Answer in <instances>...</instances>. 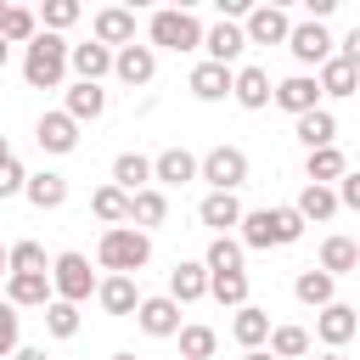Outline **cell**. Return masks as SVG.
Listing matches in <instances>:
<instances>
[{
	"label": "cell",
	"mask_w": 360,
	"mask_h": 360,
	"mask_svg": "<svg viewBox=\"0 0 360 360\" xmlns=\"http://www.w3.org/2000/svg\"><path fill=\"white\" fill-rule=\"evenodd\" d=\"M68 56H73V45H68L62 34H45V28H39V39L22 51V79H28V90H56V84L68 79Z\"/></svg>",
	"instance_id": "1"
},
{
	"label": "cell",
	"mask_w": 360,
	"mask_h": 360,
	"mask_svg": "<svg viewBox=\"0 0 360 360\" xmlns=\"http://www.w3.org/2000/svg\"><path fill=\"white\" fill-rule=\"evenodd\" d=\"M146 259H152V236L135 231V225H112V231H101V242H96V264L112 270V276H135Z\"/></svg>",
	"instance_id": "2"
},
{
	"label": "cell",
	"mask_w": 360,
	"mask_h": 360,
	"mask_svg": "<svg viewBox=\"0 0 360 360\" xmlns=\"http://www.w3.org/2000/svg\"><path fill=\"white\" fill-rule=\"evenodd\" d=\"M51 287H56V298H62V304H84V298H90L101 281H96L90 259L68 248V253H56V259H51Z\"/></svg>",
	"instance_id": "3"
},
{
	"label": "cell",
	"mask_w": 360,
	"mask_h": 360,
	"mask_svg": "<svg viewBox=\"0 0 360 360\" xmlns=\"http://www.w3.org/2000/svg\"><path fill=\"white\" fill-rule=\"evenodd\" d=\"M146 34H152V45H163V51H197V45H202V22H197L191 11H152Z\"/></svg>",
	"instance_id": "4"
},
{
	"label": "cell",
	"mask_w": 360,
	"mask_h": 360,
	"mask_svg": "<svg viewBox=\"0 0 360 360\" xmlns=\"http://www.w3.org/2000/svg\"><path fill=\"white\" fill-rule=\"evenodd\" d=\"M287 51H292L304 68H326V62L338 56V39H332L321 22H292V39H287Z\"/></svg>",
	"instance_id": "5"
},
{
	"label": "cell",
	"mask_w": 360,
	"mask_h": 360,
	"mask_svg": "<svg viewBox=\"0 0 360 360\" xmlns=\"http://www.w3.org/2000/svg\"><path fill=\"white\" fill-rule=\"evenodd\" d=\"M202 180H208L214 191H236V186L248 180V152H242V146H214V152L202 158Z\"/></svg>",
	"instance_id": "6"
},
{
	"label": "cell",
	"mask_w": 360,
	"mask_h": 360,
	"mask_svg": "<svg viewBox=\"0 0 360 360\" xmlns=\"http://www.w3.org/2000/svg\"><path fill=\"white\" fill-rule=\"evenodd\" d=\"M242 34H248V45H287L292 39V22H287L281 6H253L248 22H242Z\"/></svg>",
	"instance_id": "7"
},
{
	"label": "cell",
	"mask_w": 360,
	"mask_h": 360,
	"mask_svg": "<svg viewBox=\"0 0 360 360\" xmlns=\"http://www.w3.org/2000/svg\"><path fill=\"white\" fill-rule=\"evenodd\" d=\"M276 107L292 112V118L315 112V107H321V79H309V73H287V79L276 84Z\"/></svg>",
	"instance_id": "8"
},
{
	"label": "cell",
	"mask_w": 360,
	"mask_h": 360,
	"mask_svg": "<svg viewBox=\"0 0 360 360\" xmlns=\"http://www.w3.org/2000/svg\"><path fill=\"white\" fill-rule=\"evenodd\" d=\"M135 321H141V332H146V338H180V304H174L169 292H158V298H141Z\"/></svg>",
	"instance_id": "9"
},
{
	"label": "cell",
	"mask_w": 360,
	"mask_h": 360,
	"mask_svg": "<svg viewBox=\"0 0 360 360\" xmlns=\"http://www.w3.org/2000/svg\"><path fill=\"white\" fill-rule=\"evenodd\" d=\"M354 332H360V309H354V304H326V309L315 315V338H321L326 349H343Z\"/></svg>",
	"instance_id": "10"
},
{
	"label": "cell",
	"mask_w": 360,
	"mask_h": 360,
	"mask_svg": "<svg viewBox=\"0 0 360 360\" xmlns=\"http://www.w3.org/2000/svg\"><path fill=\"white\" fill-rule=\"evenodd\" d=\"M152 180L158 186H186V180H202V158H191L186 146H169L152 158Z\"/></svg>",
	"instance_id": "11"
},
{
	"label": "cell",
	"mask_w": 360,
	"mask_h": 360,
	"mask_svg": "<svg viewBox=\"0 0 360 360\" xmlns=\"http://www.w3.org/2000/svg\"><path fill=\"white\" fill-rule=\"evenodd\" d=\"M186 84H191V96H197V101H225V96L236 90V68H219V62H197Z\"/></svg>",
	"instance_id": "12"
},
{
	"label": "cell",
	"mask_w": 360,
	"mask_h": 360,
	"mask_svg": "<svg viewBox=\"0 0 360 360\" xmlns=\"http://www.w3.org/2000/svg\"><path fill=\"white\" fill-rule=\"evenodd\" d=\"M197 219H202L214 236H231V225H242V202H236V191H208V197L197 202Z\"/></svg>",
	"instance_id": "13"
},
{
	"label": "cell",
	"mask_w": 360,
	"mask_h": 360,
	"mask_svg": "<svg viewBox=\"0 0 360 360\" xmlns=\"http://www.w3.org/2000/svg\"><path fill=\"white\" fill-rule=\"evenodd\" d=\"M112 56H118V51H107V45H96V39H84V45H73V56H68V68L79 73V84H101V79L112 73Z\"/></svg>",
	"instance_id": "14"
},
{
	"label": "cell",
	"mask_w": 360,
	"mask_h": 360,
	"mask_svg": "<svg viewBox=\"0 0 360 360\" xmlns=\"http://www.w3.org/2000/svg\"><path fill=\"white\" fill-rule=\"evenodd\" d=\"M169 298H174V304H197V298H208V264L180 259V264L169 270Z\"/></svg>",
	"instance_id": "15"
},
{
	"label": "cell",
	"mask_w": 360,
	"mask_h": 360,
	"mask_svg": "<svg viewBox=\"0 0 360 360\" xmlns=\"http://www.w3.org/2000/svg\"><path fill=\"white\" fill-rule=\"evenodd\" d=\"M96 45H135V11H124V6H107V11H96Z\"/></svg>",
	"instance_id": "16"
},
{
	"label": "cell",
	"mask_w": 360,
	"mask_h": 360,
	"mask_svg": "<svg viewBox=\"0 0 360 360\" xmlns=\"http://www.w3.org/2000/svg\"><path fill=\"white\" fill-rule=\"evenodd\" d=\"M202 51H208V62H219V68H231L242 51H248V34L236 28V22H214L208 34H202Z\"/></svg>",
	"instance_id": "17"
},
{
	"label": "cell",
	"mask_w": 360,
	"mask_h": 360,
	"mask_svg": "<svg viewBox=\"0 0 360 360\" xmlns=\"http://www.w3.org/2000/svg\"><path fill=\"white\" fill-rule=\"evenodd\" d=\"M112 73L135 90V84H152V73H158V56H152V45H124L118 56H112Z\"/></svg>",
	"instance_id": "18"
},
{
	"label": "cell",
	"mask_w": 360,
	"mask_h": 360,
	"mask_svg": "<svg viewBox=\"0 0 360 360\" xmlns=\"http://www.w3.org/2000/svg\"><path fill=\"white\" fill-rule=\"evenodd\" d=\"M236 107H248V112H259V107H270L276 101V84H270V73L264 68H236Z\"/></svg>",
	"instance_id": "19"
},
{
	"label": "cell",
	"mask_w": 360,
	"mask_h": 360,
	"mask_svg": "<svg viewBox=\"0 0 360 360\" xmlns=\"http://www.w3.org/2000/svg\"><path fill=\"white\" fill-rule=\"evenodd\" d=\"M34 141H39L45 152H56V158H62V152H73V146H79V124H73L68 112H45V118L34 124Z\"/></svg>",
	"instance_id": "20"
},
{
	"label": "cell",
	"mask_w": 360,
	"mask_h": 360,
	"mask_svg": "<svg viewBox=\"0 0 360 360\" xmlns=\"http://www.w3.org/2000/svg\"><path fill=\"white\" fill-rule=\"evenodd\" d=\"M321 270L338 281V276H360V242L354 236H326L321 242Z\"/></svg>",
	"instance_id": "21"
},
{
	"label": "cell",
	"mask_w": 360,
	"mask_h": 360,
	"mask_svg": "<svg viewBox=\"0 0 360 360\" xmlns=\"http://www.w3.org/2000/svg\"><path fill=\"white\" fill-rule=\"evenodd\" d=\"M270 332H276V326H270V315H264L259 304H242V309H236V321H231V338L242 343V354H248V349H264V343H270Z\"/></svg>",
	"instance_id": "22"
},
{
	"label": "cell",
	"mask_w": 360,
	"mask_h": 360,
	"mask_svg": "<svg viewBox=\"0 0 360 360\" xmlns=\"http://www.w3.org/2000/svg\"><path fill=\"white\" fill-rule=\"evenodd\" d=\"M96 304H101L107 315H135V309H141V292H135V276H107V281L96 287Z\"/></svg>",
	"instance_id": "23"
},
{
	"label": "cell",
	"mask_w": 360,
	"mask_h": 360,
	"mask_svg": "<svg viewBox=\"0 0 360 360\" xmlns=\"http://www.w3.org/2000/svg\"><path fill=\"white\" fill-rule=\"evenodd\" d=\"M292 292H298V304H309V309H326V304H338L332 292H338V281L321 270V264H309V270H298V281H292Z\"/></svg>",
	"instance_id": "24"
},
{
	"label": "cell",
	"mask_w": 360,
	"mask_h": 360,
	"mask_svg": "<svg viewBox=\"0 0 360 360\" xmlns=\"http://www.w3.org/2000/svg\"><path fill=\"white\" fill-rule=\"evenodd\" d=\"M51 298H56L51 276H11V281H6V304H17V309H34V304L45 309Z\"/></svg>",
	"instance_id": "25"
},
{
	"label": "cell",
	"mask_w": 360,
	"mask_h": 360,
	"mask_svg": "<svg viewBox=\"0 0 360 360\" xmlns=\"http://www.w3.org/2000/svg\"><path fill=\"white\" fill-rule=\"evenodd\" d=\"M298 141H304V152H321V146H338V118H332L326 107H315V112H304V118H298Z\"/></svg>",
	"instance_id": "26"
},
{
	"label": "cell",
	"mask_w": 360,
	"mask_h": 360,
	"mask_svg": "<svg viewBox=\"0 0 360 360\" xmlns=\"http://www.w3.org/2000/svg\"><path fill=\"white\" fill-rule=\"evenodd\" d=\"M304 174H309V186H338V180L349 174V158H343L338 146H321V152L304 158Z\"/></svg>",
	"instance_id": "27"
},
{
	"label": "cell",
	"mask_w": 360,
	"mask_h": 360,
	"mask_svg": "<svg viewBox=\"0 0 360 360\" xmlns=\"http://www.w3.org/2000/svg\"><path fill=\"white\" fill-rule=\"evenodd\" d=\"M112 186L118 191H146L152 186V158H141V152H118V163H112Z\"/></svg>",
	"instance_id": "28"
},
{
	"label": "cell",
	"mask_w": 360,
	"mask_h": 360,
	"mask_svg": "<svg viewBox=\"0 0 360 360\" xmlns=\"http://www.w3.org/2000/svg\"><path fill=\"white\" fill-rule=\"evenodd\" d=\"M163 219H169V197H163L158 186H146V191L129 197V225H135V231H152V225H163Z\"/></svg>",
	"instance_id": "29"
},
{
	"label": "cell",
	"mask_w": 360,
	"mask_h": 360,
	"mask_svg": "<svg viewBox=\"0 0 360 360\" xmlns=\"http://www.w3.org/2000/svg\"><path fill=\"white\" fill-rule=\"evenodd\" d=\"M242 248H253V253L281 248V236H276V208H253V214H242Z\"/></svg>",
	"instance_id": "30"
},
{
	"label": "cell",
	"mask_w": 360,
	"mask_h": 360,
	"mask_svg": "<svg viewBox=\"0 0 360 360\" xmlns=\"http://www.w3.org/2000/svg\"><path fill=\"white\" fill-rule=\"evenodd\" d=\"M73 124H84V118H101L107 112V90L101 84H68V107H62Z\"/></svg>",
	"instance_id": "31"
},
{
	"label": "cell",
	"mask_w": 360,
	"mask_h": 360,
	"mask_svg": "<svg viewBox=\"0 0 360 360\" xmlns=\"http://www.w3.org/2000/svg\"><path fill=\"white\" fill-rule=\"evenodd\" d=\"M22 197H28L39 214H45V208H62V202H68V180L51 174V169H45V174H28V191H22Z\"/></svg>",
	"instance_id": "32"
},
{
	"label": "cell",
	"mask_w": 360,
	"mask_h": 360,
	"mask_svg": "<svg viewBox=\"0 0 360 360\" xmlns=\"http://www.w3.org/2000/svg\"><path fill=\"white\" fill-rule=\"evenodd\" d=\"M292 208H298V214H304V225H309V219H332L343 202H338V186H304Z\"/></svg>",
	"instance_id": "33"
},
{
	"label": "cell",
	"mask_w": 360,
	"mask_h": 360,
	"mask_svg": "<svg viewBox=\"0 0 360 360\" xmlns=\"http://www.w3.org/2000/svg\"><path fill=\"white\" fill-rule=\"evenodd\" d=\"M90 208H96V219H101L107 231H112V225H129V191H118V186H96Z\"/></svg>",
	"instance_id": "34"
},
{
	"label": "cell",
	"mask_w": 360,
	"mask_h": 360,
	"mask_svg": "<svg viewBox=\"0 0 360 360\" xmlns=\"http://www.w3.org/2000/svg\"><path fill=\"white\" fill-rule=\"evenodd\" d=\"M315 79H321V96H354V90H360V68H349L343 56H332Z\"/></svg>",
	"instance_id": "35"
},
{
	"label": "cell",
	"mask_w": 360,
	"mask_h": 360,
	"mask_svg": "<svg viewBox=\"0 0 360 360\" xmlns=\"http://www.w3.org/2000/svg\"><path fill=\"white\" fill-rule=\"evenodd\" d=\"M242 236H214L208 242V253H202V264H208V276H225V270H242Z\"/></svg>",
	"instance_id": "36"
},
{
	"label": "cell",
	"mask_w": 360,
	"mask_h": 360,
	"mask_svg": "<svg viewBox=\"0 0 360 360\" xmlns=\"http://www.w3.org/2000/svg\"><path fill=\"white\" fill-rule=\"evenodd\" d=\"M208 298H214V304H231V309H242V304H248V270L208 276Z\"/></svg>",
	"instance_id": "37"
},
{
	"label": "cell",
	"mask_w": 360,
	"mask_h": 360,
	"mask_svg": "<svg viewBox=\"0 0 360 360\" xmlns=\"http://www.w3.org/2000/svg\"><path fill=\"white\" fill-rule=\"evenodd\" d=\"M0 34H6V45H34V39H39V17H34L28 6H11L6 22H0Z\"/></svg>",
	"instance_id": "38"
},
{
	"label": "cell",
	"mask_w": 360,
	"mask_h": 360,
	"mask_svg": "<svg viewBox=\"0 0 360 360\" xmlns=\"http://www.w3.org/2000/svg\"><path fill=\"white\" fill-rule=\"evenodd\" d=\"M11 276H51V259L39 242H11Z\"/></svg>",
	"instance_id": "39"
},
{
	"label": "cell",
	"mask_w": 360,
	"mask_h": 360,
	"mask_svg": "<svg viewBox=\"0 0 360 360\" xmlns=\"http://www.w3.org/2000/svg\"><path fill=\"white\" fill-rule=\"evenodd\" d=\"M214 349H219L214 326H180V360H208Z\"/></svg>",
	"instance_id": "40"
},
{
	"label": "cell",
	"mask_w": 360,
	"mask_h": 360,
	"mask_svg": "<svg viewBox=\"0 0 360 360\" xmlns=\"http://www.w3.org/2000/svg\"><path fill=\"white\" fill-rule=\"evenodd\" d=\"M45 332H51V338H79V304L51 298V304H45Z\"/></svg>",
	"instance_id": "41"
},
{
	"label": "cell",
	"mask_w": 360,
	"mask_h": 360,
	"mask_svg": "<svg viewBox=\"0 0 360 360\" xmlns=\"http://www.w3.org/2000/svg\"><path fill=\"white\" fill-rule=\"evenodd\" d=\"M270 354H276V360L309 354V332H304V326H276V332H270Z\"/></svg>",
	"instance_id": "42"
},
{
	"label": "cell",
	"mask_w": 360,
	"mask_h": 360,
	"mask_svg": "<svg viewBox=\"0 0 360 360\" xmlns=\"http://www.w3.org/2000/svg\"><path fill=\"white\" fill-rule=\"evenodd\" d=\"M73 22H79V0H45V11H39V28L45 34H62Z\"/></svg>",
	"instance_id": "43"
},
{
	"label": "cell",
	"mask_w": 360,
	"mask_h": 360,
	"mask_svg": "<svg viewBox=\"0 0 360 360\" xmlns=\"http://www.w3.org/2000/svg\"><path fill=\"white\" fill-rule=\"evenodd\" d=\"M17 338H22V326H17V304L0 298V354H17V349H22Z\"/></svg>",
	"instance_id": "44"
},
{
	"label": "cell",
	"mask_w": 360,
	"mask_h": 360,
	"mask_svg": "<svg viewBox=\"0 0 360 360\" xmlns=\"http://www.w3.org/2000/svg\"><path fill=\"white\" fill-rule=\"evenodd\" d=\"M276 236H281V248H292L304 236V214L298 208H276Z\"/></svg>",
	"instance_id": "45"
},
{
	"label": "cell",
	"mask_w": 360,
	"mask_h": 360,
	"mask_svg": "<svg viewBox=\"0 0 360 360\" xmlns=\"http://www.w3.org/2000/svg\"><path fill=\"white\" fill-rule=\"evenodd\" d=\"M17 191H28V169L17 158H6L0 163V197H17Z\"/></svg>",
	"instance_id": "46"
},
{
	"label": "cell",
	"mask_w": 360,
	"mask_h": 360,
	"mask_svg": "<svg viewBox=\"0 0 360 360\" xmlns=\"http://www.w3.org/2000/svg\"><path fill=\"white\" fill-rule=\"evenodd\" d=\"M338 202L360 214V174H343V180H338Z\"/></svg>",
	"instance_id": "47"
},
{
	"label": "cell",
	"mask_w": 360,
	"mask_h": 360,
	"mask_svg": "<svg viewBox=\"0 0 360 360\" xmlns=\"http://www.w3.org/2000/svg\"><path fill=\"white\" fill-rule=\"evenodd\" d=\"M338 56H343L349 68H360V22H354V28L343 34V45H338Z\"/></svg>",
	"instance_id": "48"
},
{
	"label": "cell",
	"mask_w": 360,
	"mask_h": 360,
	"mask_svg": "<svg viewBox=\"0 0 360 360\" xmlns=\"http://www.w3.org/2000/svg\"><path fill=\"white\" fill-rule=\"evenodd\" d=\"M11 360H51V354H45V349H28V343H22V349H17Z\"/></svg>",
	"instance_id": "49"
},
{
	"label": "cell",
	"mask_w": 360,
	"mask_h": 360,
	"mask_svg": "<svg viewBox=\"0 0 360 360\" xmlns=\"http://www.w3.org/2000/svg\"><path fill=\"white\" fill-rule=\"evenodd\" d=\"M0 281H11V248H0Z\"/></svg>",
	"instance_id": "50"
},
{
	"label": "cell",
	"mask_w": 360,
	"mask_h": 360,
	"mask_svg": "<svg viewBox=\"0 0 360 360\" xmlns=\"http://www.w3.org/2000/svg\"><path fill=\"white\" fill-rule=\"evenodd\" d=\"M242 360H276V354H270V349H248Z\"/></svg>",
	"instance_id": "51"
},
{
	"label": "cell",
	"mask_w": 360,
	"mask_h": 360,
	"mask_svg": "<svg viewBox=\"0 0 360 360\" xmlns=\"http://www.w3.org/2000/svg\"><path fill=\"white\" fill-rule=\"evenodd\" d=\"M6 56H11V45H6V34H0V68H6Z\"/></svg>",
	"instance_id": "52"
},
{
	"label": "cell",
	"mask_w": 360,
	"mask_h": 360,
	"mask_svg": "<svg viewBox=\"0 0 360 360\" xmlns=\"http://www.w3.org/2000/svg\"><path fill=\"white\" fill-rule=\"evenodd\" d=\"M315 360H343V349H326V354H315Z\"/></svg>",
	"instance_id": "53"
},
{
	"label": "cell",
	"mask_w": 360,
	"mask_h": 360,
	"mask_svg": "<svg viewBox=\"0 0 360 360\" xmlns=\"http://www.w3.org/2000/svg\"><path fill=\"white\" fill-rule=\"evenodd\" d=\"M6 158H11V146H6V135H0V163H6Z\"/></svg>",
	"instance_id": "54"
},
{
	"label": "cell",
	"mask_w": 360,
	"mask_h": 360,
	"mask_svg": "<svg viewBox=\"0 0 360 360\" xmlns=\"http://www.w3.org/2000/svg\"><path fill=\"white\" fill-rule=\"evenodd\" d=\"M112 360H141V354H129V349H124V354H112Z\"/></svg>",
	"instance_id": "55"
},
{
	"label": "cell",
	"mask_w": 360,
	"mask_h": 360,
	"mask_svg": "<svg viewBox=\"0 0 360 360\" xmlns=\"http://www.w3.org/2000/svg\"><path fill=\"white\" fill-rule=\"evenodd\" d=\"M6 11H11V6H6V0H0V22H6Z\"/></svg>",
	"instance_id": "56"
}]
</instances>
